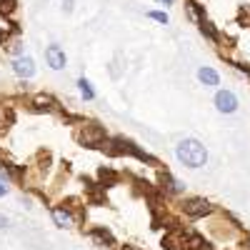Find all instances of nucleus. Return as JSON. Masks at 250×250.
<instances>
[{
	"label": "nucleus",
	"mask_w": 250,
	"mask_h": 250,
	"mask_svg": "<svg viewBox=\"0 0 250 250\" xmlns=\"http://www.w3.org/2000/svg\"><path fill=\"white\" fill-rule=\"evenodd\" d=\"M175 158L185 165V168H203V165L208 163V150L205 145L195 138H185L178 143L175 148Z\"/></svg>",
	"instance_id": "f257e3e1"
},
{
	"label": "nucleus",
	"mask_w": 250,
	"mask_h": 250,
	"mask_svg": "<svg viewBox=\"0 0 250 250\" xmlns=\"http://www.w3.org/2000/svg\"><path fill=\"white\" fill-rule=\"evenodd\" d=\"M3 48H5V53H10V55H15V58L23 55V43H20V38H18V35H15V38H5Z\"/></svg>",
	"instance_id": "4468645a"
},
{
	"label": "nucleus",
	"mask_w": 250,
	"mask_h": 250,
	"mask_svg": "<svg viewBox=\"0 0 250 250\" xmlns=\"http://www.w3.org/2000/svg\"><path fill=\"white\" fill-rule=\"evenodd\" d=\"M78 90H80V95L85 98V100H93V98H95V90H93V85H90L88 78H78Z\"/></svg>",
	"instance_id": "2eb2a0df"
},
{
	"label": "nucleus",
	"mask_w": 250,
	"mask_h": 250,
	"mask_svg": "<svg viewBox=\"0 0 250 250\" xmlns=\"http://www.w3.org/2000/svg\"><path fill=\"white\" fill-rule=\"evenodd\" d=\"M88 238L95 243V245H105V248H113L115 245V235L108 230V228H103V225H95L88 230Z\"/></svg>",
	"instance_id": "0eeeda50"
},
{
	"label": "nucleus",
	"mask_w": 250,
	"mask_h": 250,
	"mask_svg": "<svg viewBox=\"0 0 250 250\" xmlns=\"http://www.w3.org/2000/svg\"><path fill=\"white\" fill-rule=\"evenodd\" d=\"M185 10H188V15H190L193 23H200V20H205V8L198 3V0H185Z\"/></svg>",
	"instance_id": "f8f14e48"
},
{
	"label": "nucleus",
	"mask_w": 250,
	"mask_h": 250,
	"mask_svg": "<svg viewBox=\"0 0 250 250\" xmlns=\"http://www.w3.org/2000/svg\"><path fill=\"white\" fill-rule=\"evenodd\" d=\"M98 178H100V185L103 188H105V185H115V180H118V175L110 168H100L98 170Z\"/></svg>",
	"instance_id": "dca6fc26"
},
{
	"label": "nucleus",
	"mask_w": 250,
	"mask_h": 250,
	"mask_svg": "<svg viewBox=\"0 0 250 250\" xmlns=\"http://www.w3.org/2000/svg\"><path fill=\"white\" fill-rule=\"evenodd\" d=\"M158 3H163V5H173L175 0H158Z\"/></svg>",
	"instance_id": "b1692460"
},
{
	"label": "nucleus",
	"mask_w": 250,
	"mask_h": 250,
	"mask_svg": "<svg viewBox=\"0 0 250 250\" xmlns=\"http://www.w3.org/2000/svg\"><path fill=\"white\" fill-rule=\"evenodd\" d=\"M198 30H200V33H203V35H205L208 40H210V43H215V45L220 43V33L215 30V25H213V23H210V20H208V18H205V20H200V23H198Z\"/></svg>",
	"instance_id": "9b49d317"
},
{
	"label": "nucleus",
	"mask_w": 250,
	"mask_h": 250,
	"mask_svg": "<svg viewBox=\"0 0 250 250\" xmlns=\"http://www.w3.org/2000/svg\"><path fill=\"white\" fill-rule=\"evenodd\" d=\"M215 108L218 113H225V115H230L238 110V98L233 90H218L215 93Z\"/></svg>",
	"instance_id": "20e7f679"
},
{
	"label": "nucleus",
	"mask_w": 250,
	"mask_h": 250,
	"mask_svg": "<svg viewBox=\"0 0 250 250\" xmlns=\"http://www.w3.org/2000/svg\"><path fill=\"white\" fill-rule=\"evenodd\" d=\"M235 68H238L240 73H245V75L250 78V65H245V62H235Z\"/></svg>",
	"instance_id": "6ab92c4d"
},
{
	"label": "nucleus",
	"mask_w": 250,
	"mask_h": 250,
	"mask_svg": "<svg viewBox=\"0 0 250 250\" xmlns=\"http://www.w3.org/2000/svg\"><path fill=\"white\" fill-rule=\"evenodd\" d=\"M13 73L18 78H33L35 75V60L30 55H20L13 60Z\"/></svg>",
	"instance_id": "423d86ee"
},
{
	"label": "nucleus",
	"mask_w": 250,
	"mask_h": 250,
	"mask_svg": "<svg viewBox=\"0 0 250 250\" xmlns=\"http://www.w3.org/2000/svg\"><path fill=\"white\" fill-rule=\"evenodd\" d=\"M5 193H8V185H5L3 178H0V198H5Z\"/></svg>",
	"instance_id": "aec40b11"
},
{
	"label": "nucleus",
	"mask_w": 250,
	"mask_h": 250,
	"mask_svg": "<svg viewBox=\"0 0 250 250\" xmlns=\"http://www.w3.org/2000/svg\"><path fill=\"white\" fill-rule=\"evenodd\" d=\"M45 62L53 68V70H62L65 68V62H68V58H65V50H62L60 45H48L45 48Z\"/></svg>",
	"instance_id": "39448f33"
},
{
	"label": "nucleus",
	"mask_w": 250,
	"mask_h": 250,
	"mask_svg": "<svg viewBox=\"0 0 250 250\" xmlns=\"http://www.w3.org/2000/svg\"><path fill=\"white\" fill-rule=\"evenodd\" d=\"M180 210H183L188 218H205V215L215 213V205H213L210 200H205V198L193 195V198H185V200L180 203Z\"/></svg>",
	"instance_id": "7ed1b4c3"
},
{
	"label": "nucleus",
	"mask_w": 250,
	"mask_h": 250,
	"mask_svg": "<svg viewBox=\"0 0 250 250\" xmlns=\"http://www.w3.org/2000/svg\"><path fill=\"white\" fill-rule=\"evenodd\" d=\"M198 80L203 83V85H208V88H215V85H220V75H218L213 68H208V65L198 68Z\"/></svg>",
	"instance_id": "9d476101"
},
{
	"label": "nucleus",
	"mask_w": 250,
	"mask_h": 250,
	"mask_svg": "<svg viewBox=\"0 0 250 250\" xmlns=\"http://www.w3.org/2000/svg\"><path fill=\"white\" fill-rule=\"evenodd\" d=\"M120 250H140V248H135V245H123Z\"/></svg>",
	"instance_id": "4be33fe9"
},
{
	"label": "nucleus",
	"mask_w": 250,
	"mask_h": 250,
	"mask_svg": "<svg viewBox=\"0 0 250 250\" xmlns=\"http://www.w3.org/2000/svg\"><path fill=\"white\" fill-rule=\"evenodd\" d=\"M0 178L3 180H20L23 178V170L13 163H0Z\"/></svg>",
	"instance_id": "ddd939ff"
},
{
	"label": "nucleus",
	"mask_w": 250,
	"mask_h": 250,
	"mask_svg": "<svg viewBox=\"0 0 250 250\" xmlns=\"http://www.w3.org/2000/svg\"><path fill=\"white\" fill-rule=\"evenodd\" d=\"M245 250H250V235L245 238Z\"/></svg>",
	"instance_id": "393cba45"
},
{
	"label": "nucleus",
	"mask_w": 250,
	"mask_h": 250,
	"mask_svg": "<svg viewBox=\"0 0 250 250\" xmlns=\"http://www.w3.org/2000/svg\"><path fill=\"white\" fill-rule=\"evenodd\" d=\"M50 215H53V223H55L58 228H70V225L75 223V215L70 213L68 205H55L53 210H50Z\"/></svg>",
	"instance_id": "6e6552de"
},
{
	"label": "nucleus",
	"mask_w": 250,
	"mask_h": 250,
	"mask_svg": "<svg viewBox=\"0 0 250 250\" xmlns=\"http://www.w3.org/2000/svg\"><path fill=\"white\" fill-rule=\"evenodd\" d=\"M105 138H108V133L100 123H83L75 130V140L80 145H88V148H100V143Z\"/></svg>",
	"instance_id": "f03ea898"
},
{
	"label": "nucleus",
	"mask_w": 250,
	"mask_h": 250,
	"mask_svg": "<svg viewBox=\"0 0 250 250\" xmlns=\"http://www.w3.org/2000/svg\"><path fill=\"white\" fill-rule=\"evenodd\" d=\"M15 0H0V15H13L15 13Z\"/></svg>",
	"instance_id": "a211bd4d"
},
{
	"label": "nucleus",
	"mask_w": 250,
	"mask_h": 250,
	"mask_svg": "<svg viewBox=\"0 0 250 250\" xmlns=\"http://www.w3.org/2000/svg\"><path fill=\"white\" fill-rule=\"evenodd\" d=\"M65 10H68V13L73 10V0H65Z\"/></svg>",
	"instance_id": "412c9836"
},
{
	"label": "nucleus",
	"mask_w": 250,
	"mask_h": 250,
	"mask_svg": "<svg viewBox=\"0 0 250 250\" xmlns=\"http://www.w3.org/2000/svg\"><path fill=\"white\" fill-rule=\"evenodd\" d=\"M148 18H150V20H155V23H160V25H168V23H170L168 13H163V10H150V13H148Z\"/></svg>",
	"instance_id": "f3484780"
},
{
	"label": "nucleus",
	"mask_w": 250,
	"mask_h": 250,
	"mask_svg": "<svg viewBox=\"0 0 250 250\" xmlns=\"http://www.w3.org/2000/svg\"><path fill=\"white\" fill-rule=\"evenodd\" d=\"M160 183H163V190L168 193V195H180L185 190V185L180 180H175L168 170H160Z\"/></svg>",
	"instance_id": "1a4fd4ad"
},
{
	"label": "nucleus",
	"mask_w": 250,
	"mask_h": 250,
	"mask_svg": "<svg viewBox=\"0 0 250 250\" xmlns=\"http://www.w3.org/2000/svg\"><path fill=\"white\" fill-rule=\"evenodd\" d=\"M8 225V218H3V215H0V228H5Z\"/></svg>",
	"instance_id": "5701e85b"
}]
</instances>
